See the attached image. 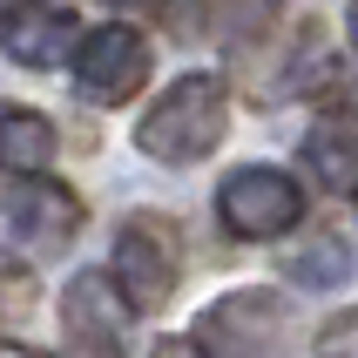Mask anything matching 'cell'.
<instances>
[{
    "mask_svg": "<svg viewBox=\"0 0 358 358\" xmlns=\"http://www.w3.org/2000/svg\"><path fill=\"white\" fill-rule=\"evenodd\" d=\"M223 136H230V88H223L217 75H182L176 88L136 122V149L149 162H169V169L217 156Z\"/></svg>",
    "mask_w": 358,
    "mask_h": 358,
    "instance_id": "6da1fadb",
    "label": "cell"
},
{
    "mask_svg": "<svg viewBox=\"0 0 358 358\" xmlns=\"http://www.w3.org/2000/svg\"><path fill=\"white\" fill-rule=\"evenodd\" d=\"M81 230V196L48 176H14L0 189V257L14 264H48L61 257Z\"/></svg>",
    "mask_w": 358,
    "mask_h": 358,
    "instance_id": "7a4b0ae2",
    "label": "cell"
},
{
    "mask_svg": "<svg viewBox=\"0 0 358 358\" xmlns=\"http://www.w3.org/2000/svg\"><path fill=\"white\" fill-rule=\"evenodd\" d=\"M108 278L122 284V298H129V311H162V304L176 298L182 284V230L162 210H136V217H122L115 230V271Z\"/></svg>",
    "mask_w": 358,
    "mask_h": 358,
    "instance_id": "3957f363",
    "label": "cell"
},
{
    "mask_svg": "<svg viewBox=\"0 0 358 358\" xmlns=\"http://www.w3.org/2000/svg\"><path fill=\"white\" fill-rule=\"evenodd\" d=\"M203 358H291V304L278 291H230L196 324Z\"/></svg>",
    "mask_w": 358,
    "mask_h": 358,
    "instance_id": "277c9868",
    "label": "cell"
},
{
    "mask_svg": "<svg viewBox=\"0 0 358 358\" xmlns=\"http://www.w3.org/2000/svg\"><path fill=\"white\" fill-rule=\"evenodd\" d=\"M304 217V189L271 162H250V169H230L217 189V223L237 243H271L284 230H298Z\"/></svg>",
    "mask_w": 358,
    "mask_h": 358,
    "instance_id": "5b68a950",
    "label": "cell"
},
{
    "mask_svg": "<svg viewBox=\"0 0 358 358\" xmlns=\"http://www.w3.org/2000/svg\"><path fill=\"white\" fill-rule=\"evenodd\" d=\"M149 81V41L136 27H95V34L75 48V88L81 101H101V108H115L129 101Z\"/></svg>",
    "mask_w": 358,
    "mask_h": 358,
    "instance_id": "8992f818",
    "label": "cell"
},
{
    "mask_svg": "<svg viewBox=\"0 0 358 358\" xmlns=\"http://www.w3.org/2000/svg\"><path fill=\"white\" fill-rule=\"evenodd\" d=\"M61 324H68V352H122L129 338V298L108 271H81L61 298Z\"/></svg>",
    "mask_w": 358,
    "mask_h": 358,
    "instance_id": "52a82bcc",
    "label": "cell"
},
{
    "mask_svg": "<svg viewBox=\"0 0 358 358\" xmlns=\"http://www.w3.org/2000/svg\"><path fill=\"white\" fill-rule=\"evenodd\" d=\"M68 41H75V14L55 7V0H20L0 14V55L20 61V68H55L68 61Z\"/></svg>",
    "mask_w": 358,
    "mask_h": 358,
    "instance_id": "ba28073f",
    "label": "cell"
},
{
    "mask_svg": "<svg viewBox=\"0 0 358 358\" xmlns=\"http://www.w3.org/2000/svg\"><path fill=\"white\" fill-rule=\"evenodd\" d=\"M304 169H311V182L318 189H331V196H358V129L338 115H324L311 136H304Z\"/></svg>",
    "mask_w": 358,
    "mask_h": 358,
    "instance_id": "9c48e42d",
    "label": "cell"
},
{
    "mask_svg": "<svg viewBox=\"0 0 358 358\" xmlns=\"http://www.w3.org/2000/svg\"><path fill=\"white\" fill-rule=\"evenodd\" d=\"M61 136L41 108H0V169L7 176H41L55 162Z\"/></svg>",
    "mask_w": 358,
    "mask_h": 358,
    "instance_id": "30bf717a",
    "label": "cell"
},
{
    "mask_svg": "<svg viewBox=\"0 0 358 358\" xmlns=\"http://www.w3.org/2000/svg\"><path fill=\"white\" fill-rule=\"evenodd\" d=\"M284 271H291V284H298V291H331V284L352 278V250L324 230V237H311L304 250H291V257H284Z\"/></svg>",
    "mask_w": 358,
    "mask_h": 358,
    "instance_id": "8fae6325",
    "label": "cell"
},
{
    "mask_svg": "<svg viewBox=\"0 0 358 358\" xmlns=\"http://www.w3.org/2000/svg\"><path fill=\"white\" fill-rule=\"evenodd\" d=\"M278 7L284 0H217V27L230 41H257L271 20H278Z\"/></svg>",
    "mask_w": 358,
    "mask_h": 358,
    "instance_id": "7c38bea8",
    "label": "cell"
},
{
    "mask_svg": "<svg viewBox=\"0 0 358 358\" xmlns=\"http://www.w3.org/2000/svg\"><path fill=\"white\" fill-rule=\"evenodd\" d=\"M318 358H358V311L324 318V331H318Z\"/></svg>",
    "mask_w": 358,
    "mask_h": 358,
    "instance_id": "4fadbf2b",
    "label": "cell"
},
{
    "mask_svg": "<svg viewBox=\"0 0 358 358\" xmlns=\"http://www.w3.org/2000/svg\"><path fill=\"white\" fill-rule=\"evenodd\" d=\"M27 304H34V278H27V271H0V318H14V311H27Z\"/></svg>",
    "mask_w": 358,
    "mask_h": 358,
    "instance_id": "5bb4252c",
    "label": "cell"
},
{
    "mask_svg": "<svg viewBox=\"0 0 358 358\" xmlns=\"http://www.w3.org/2000/svg\"><path fill=\"white\" fill-rule=\"evenodd\" d=\"M149 358H203V352H196V338H189V345H156Z\"/></svg>",
    "mask_w": 358,
    "mask_h": 358,
    "instance_id": "9a60e30c",
    "label": "cell"
},
{
    "mask_svg": "<svg viewBox=\"0 0 358 358\" xmlns=\"http://www.w3.org/2000/svg\"><path fill=\"white\" fill-rule=\"evenodd\" d=\"M0 358H41L34 345H14V338H0Z\"/></svg>",
    "mask_w": 358,
    "mask_h": 358,
    "instance_id": "2e32d148",
    "label": "cell"
},
{
    "mask_svg": "<svg viewBox=\"0 0 358 358\" xmlns=\"http://www.w3.org/2000/svg\"><path fill=\"white\" fill-rule=\"evenodd\" d=\"M345 27H352V48H358V0H352V14H345Z\"/></svg>",
    "mask_w": 358,
    "mask_h": 358,
    "instance_id": "e0dca14e",
    "label": "cell"
},
{
    "mask_svg": "<svg viewBox=\"0 0 358 358\" xmlns=\"http://www.w3.org/2000/svg\"><path fill=\"white\" fill-rule=\"evenodd\" d=\"M115 7H129V0H115Z\"/></svg>",
    "mask_w": 358,
    "mask_h": 358,
    "instance_id": "ac0fdd59",
    "label": "cell"
}]
</instances>
